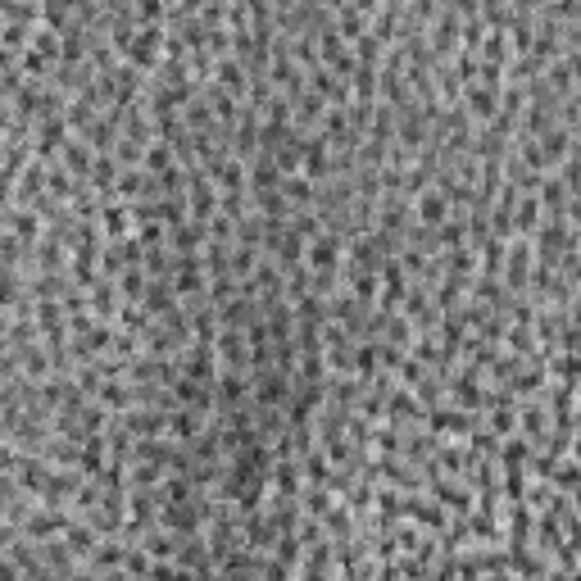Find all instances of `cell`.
<instances>
[{"mask_svg":"<svg viewBox=\"0 0 581 581\" xmlns=\"http://www.w3.org/2000/svg\"><path fill=\"white\" fill-rule=\"evenodd\" d=\"M340 241L336 236H318V241L309 245V268H314V273H332V268H336V259H340Z\"/></svg>","mask_w":581,"mask_h":581,"instance_id":"obj_1","label":"cell"},{"mask_svg":"<svg viewBox=\"0 0 581 581\" xmlns=\"http://www.w3.org/2000/svg\"><path fill=\"white\" fill-rule=\"evenodd\" d=\"M132 218H136V209H128V205H105V214H100V223H105V232H110V241H123V236H128Z\"/></svg>","mask_w":581,"mask_h":581,"instance_id":"obj_2","label":"cell"},{"mask_svg":"<svg viewBox=\"0 0 581 581\" xmlns=\"http://www.w3.org/2000/svg\"><path fill=\"white\" fill-rule=\"evenodd\" d=\"M87 145H91V141H73V136H68V145H64V168H68V173L91 177V164H96V159H91Z\"/></svg>","mask_w":581,"mask_h":581,"instance_id":"obj_3","label":"cell"},{"mask_svg":"<svg viewBox=\"0 0 581 581\" xmlns=\"http://www.w3.org/2000/svg\"><path fill=\"white\" fill-rule=\"evenodd\" d=\"M418 214H422V223H427V227H440V223H445V196H436V191H422V196H418Z\"/></svg>","mask_w":581,"mask_h":581,"instance_id":"obj_4","label":"cell"},{"mask_svg":"<svg viewBox=\"0 0 581 581\" xmlns=\"http://www.w3.org/2000/svg\"><path fill=\"white\" fill-rule=\"evenodd\" d=\"M468 105H472L477 119H491V114H495V96L486 87H477V82H468Z\"/></svg>","mask_w":581,"mask_h":581,"instance_id":"obj_5","label":"cell"},{"mask_svg":"<svg viewBox=\"0 0 581 581\" xmlns=\"http://www.w3.org/2000/svg\"><path fill=\"white\" fill-rule=\"evenodd\" d=\"M436 500H440V504H450V509H459V513L472 504L468 491H454V486H445V482H436Z\"/></svg>","mask_w":581,"mask_h":581,"instance_id":"obj_6","label":"cell"},{"mask_svg":"<svg viewBox=\"0 0 581 581\" xmlns=\"http://www.w3.org/2000/svg\"><path fill=\"white\" fill-rule=\"evenodd\" d=\"M431 427H436V431H472V418H459V414H431Z\"/></svg>","mask_w":581,"mask_h":581,"instance_id":"obj_7","label":"cell"},{"mask_svg":"<svg viewBox=\"0 0 581 581\" xmlns=\"http://www.w3.org/2000/svg\"><path fill=\"white\" fill-rule=\"evenodd\" d=\"M554 482H559L563 491H577V486H581V459H572V463H563V468H554Z\"/></svg>","mask_w":581,"mask_h":581,"instance_id":"obj_8","label":"cell"},{"mask_svg":"<svg viewBox=\"0 0 581 581\" xmlns=\"http://www.w3.org/2000/svg\"><path fill=\"white\" fill-rule=\"evenodd\" d=\"M173 168V150L168 145H154L150 154H145V173H168Z\"/></svg>","mask_w":581,"mask_h":581,"instance_id":"obj_9","label":"cell"},{"mask_svg":"<svg viewBox=\"0 0 581 581\" xmlns=\"http://www.w3.org/2000/svg\"><path fill=\"white\" fill-rule=\"evenodd\" d=\"M141 286H145V277H141V268L132 263L128 273H123V296H128V300H145V291H141Z\"/></svg>","mask_w":581,"mask_h":581,"instance_id":"obj_10","label":"cell"},{"mask_svg":"<svg viewBox=\"0 0 581 581\" xmlns=\"http://www.w3.org/2000/svg\"><path fill=\"white\" fill-rule=\"evenodd\" d=\"M218 77H223V87H227V91H245V77H241V64H236V59H223Z\"/></svg>","mask_w":581,"mask_h":581,"instance_id":"obj_11","label":"cell"},{"mask_svg":"<svg viewBox=\"0 0 581 581\" xmlns=\"http://www.w3.org/2000/svg\"><path fill=\"white\" fill-rule=\"evenodd\" d=\"M536 214H540V200H527V205L513 214V218H518L513 232H531V227H536Z\"/></svg>","mask_w":581,"mask_h":581,"instance_id":"obj_12","label":"cell"},{"mask_svg":"<svg viewBox=\"0 0 581 581\" xmlns=\"http://www.w3.org/2000/svg\"><path fill=\"white\" fill-rule=\"evenodd\" d=\"M554 373H559L563 382H577V377H581V354H563V359H559V368H554Z\"/></svg>","mask_w":581,"mask_h":581,"instance_id":"obj_13","label":"cell"},{"mask_svg":"<svg viewBox=\"0 0 581 581\" xmlns=\"http://www.w3.org/2000/svg\"><path fill=\"white\" fill-rule=\"evenodd\" d=\"M159 14H164L159 0H136V19H141V23H159Z\"/></svg>","mask_w":581,"mask_h":581,"instance_id":"obj_14","label":"cell"},{"mask_svg":"<svg viewBox=\"0 0 581 581\" xmlns=\"http://www.w3.org/2000/svg\"><path fill=\"white\" fill-rule=\"evenodd\" d=\"M286 196H296L300 205H309V196H314V191H309V177H291V182H286Z\"/></svg>","mask_w":581,"mask_h":581,"instance_id":"obj_15","label":"cell"},{"mask_svg":"<svg viewBox=\"0 0 581 581\" xmlns=\"http://www.w3.org/2000/svg\"><path fill=\"white\" fill-rule=\"evenodd\" d=\"M187 119L196 123V128H205V123H209V110H205V105H200V100H196V105H191V114H187Z\"/></svg>","mask_w":581,"mask_h":581,"instance_id":"obj_16","label":"cell"},{"mask_svg":"<svg viewBox=\"0 0 581 581\" xmlns=\"http://www.w3.org/2000/svg\"><path fill=\"white\" fill-rule=\"evenodd\" d=\"M577 327H581V314H577ZM563 345H568V350H577L581 336H577V332H568V336H563Z\"/></svg>","mask_w":581,"mask_h":581,"instance_id":"obj_17","label":"cell"},{"mask_svg":"<svg viewBox=\"0 0 581 581\" xmlns=\"http://www.w3.org/2000/svg\"><path fill=\"white\" fill-rule=\"evenodd\" d=\"M327 5H345V0H327Z\"/></svg>","mask_w":581,"mask_h":581,"instance_id":"obj_18","label":"cell"}]
</instances>
